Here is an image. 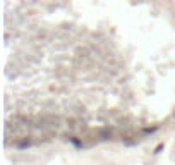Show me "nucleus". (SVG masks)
Instances as JSON below:
<instances>
[]
</instances>
